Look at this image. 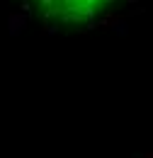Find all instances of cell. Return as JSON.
I'll list each match as a JSON object with an SVG mask.
<instances>
[{
	"instance_id": "6da1fadb",
	"label": "cell",
	"mask_w": 153,
	"mask_h": 158,
	"mask_svg": "<svg viewBox=\"0 0 153 158\" xmlns=\"http://www.w3.org/2000/svg\"><path fill=\"white\" fill-rule=\"evenodd\" d=\"M44 20L61 24H83L107 12L119 0H24Z\"/></svg>"
}]
</instances>
